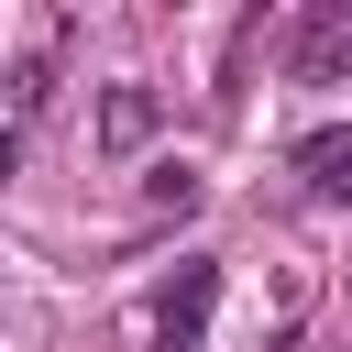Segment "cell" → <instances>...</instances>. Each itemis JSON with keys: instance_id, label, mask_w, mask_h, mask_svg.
Returning a JSON list of instances; mask_svg holds the SVG:
<instances>
[{"instance_id": "6da1fadb", "label": "cell", "mask_w": 352, "mask_h": 352, "mask_svg": "<svg viewBox=\"0 0 352 352\" xmlns=\"http://www.w3.org/2000/svg\"><path fill=\"white\" fill-rule=\"evenodd\" d=\"M209 308H220V264H176V275L154 286V352H198Z\"/></svg>"}, {"instance_id": "277c9868", "label": "cell", "mask_w": 352, "mask_h": 352, "mask_svg": "<svg viewBox=\"0 0 352 352\" xmlns=\"http://www.w3.org/2000/svg\"><path fill=\"white\" fill-rule=\"evenodd\" d=\"M297 176H308L330 209H352V121H319V132L297 143Z\"/></svg>"}, {"instance_id": "3957f363", "label": "cell", "mask_w": 352, "mask_h": 352, "mask_svg": "<svg viewBox=\"0 0 352 352\" xmlns=\"http://www.w3.org/2000/svg\"><path fill=\"white\" fill-rule=\"evenodd\" d=\"M352 66V11H319V22H297V44H286V77L297 88H330Z\"/></svg>"}, {"instance_id": "7a4b0ae2", "label": "cell", "mask_w": 352, "mask_h": 352, "mask_svg": "<svg viewBox=\"0 0 352 352\" xmlns=\"http://www.w3.org/2000/svg\"><path fill=\"white\" fill-rule=\"evenodd\" d=\"M165 132V99L143 88V77H121V88H99V154H143Z\"/></svg>"}, {"instance_id": "5b68a950", "label": "cell", "mask_w": 352, "mask_h": 352, "mask_svg": "<svg viewBox=\"0 0 352 352\" xmlns=\"http://www.w3.org/2000/svg\"><path fill=\"white\" fill-rule=\"evenodd\" d=\"M198 198H209V187H198V165H176V154L143 176V209H198Z\"/></svg>"}]
</instances>
